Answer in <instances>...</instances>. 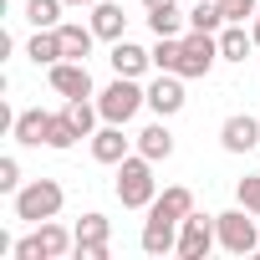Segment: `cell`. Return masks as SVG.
Wrapping results in <instances>:
<instances>
[{
    "label": "cell",
    "instance_id": "obj_1",
    "mask_svg": "<svg viewBox=\"0 0 260 260\" xmlns=\"http://www.w3.org/2000/svg\"><path fill=\"white\" fill-rule=\"evenodd\" d=\"M112 189H117V204H122V209H148V204L158 199L153 158H148V153H127V158L117 164V179H112Z\"/></svg>",
    "mask_w": 260,
    "mask_h": 260
},
{
    "label": "cell",
    "instance_id": "obj_2",
    "mask_svg": "<svg viewBox=\"0 0 260 260\" xmlns=\"http://www.w3.org/2000/svg\"><path fill=\"white\" fill-rule=\"evenodd\" d=\"M148 107V87L138 82V77H112L102 92H97V112H102V122H133L138 112Z\"/></svg>",
    "mask_w": 260,
    "mask_h": 260
},
{
    "label": "cell",
    "instance_id": "obj_3",
    "mask_svg": "<svg viewBox=\"0 0 260 260\" xmlns=\"http://www.w3.org/2000/svg\"><path fill=\"white\" fill-rule=\"evenodd\" d=\"M77 250V230H67L61 219H41L26 240H16V260H61V255H72Z\"/></svg>",
    "mask_w": 260,
    "mask_h": 260
},
{
    "label": "cell",
    "instance_id": "obj_4",
    "mask_svg": "<svg viewBox=\"0 0 260 260\" xmlns=\"http://www.w3.org/2000/svg\"><path fill=\"white\" fill-rule=\"evenodd\" d=\"M61 204H67V189H61L56 179H31V184L16 189V219H26V224L56 219Z\"/></svg>",
    "mask_w": 260,
    "mask_h": 260
},
{
    "label": "cell",
    "instance_id": "obj_5",
    "mask_svg": "<svg viewBox=\"0 0 260 260\" xmlns=\"http://www.w3.org/2000/svg\"><path fill=\"white\" fill-rule=\"evenodd\" d=\"M214 230H219V250L224 255H255L260 250V214H250L245 204L214 214Z\"/></svg>",
    "mask_w": 260,
    "mask_h": 260
},
{
    "label": "cell",
    "instance_id": "obj_6",
    "mask_svg": "<svg viewBox=\"0 0 260 260\" xmlns=\"http://www.w3.org/2000/svg\"><path fill=\"white\" fill-rule=\"evenodd\" d=\"M179 41H184L179 77H184V82H189V77H209V72H214V61H219V36H214V31H194V26H189Z\"/></svg>",
    "mask_w": 260,
    "mask_h": 260
},
{
    "label": "cell",
    "instance_id": "obj_7",
    "mask_svg": "<svg viewBox=\"0 0 260 260\" xmlns=\"http://www.w3.org/2000/svg\"><path fill=\"white\" fill-rule=\"evenodd\" d=\"M72 230H77V250H72L77 260H107V255H112V219H107V214L92 209V214H82Z\"/></svg>",
    "mask_w": 260,
    "mask_h": 260
},
{
    "label": "cell",
    "instance_id": "obj_8",
    "mask_svg": "<svg viewBox=\"0 0 260 260\" xmlns=\"http://www.w3.org/2000/svg\"><path fill=\"white\" fill-rule=\"evenodd\" d=\"M219 245V230H214V214H184V224H179V260H204L209 250Z\"/></svg>",
    "mask_w": 260,
    "mask_h": 260
},
{
    "label": "cell",
    "instance_id": "obj_9",
    "mask_svg": "<svg viewBox=\"0 0 260 260\" xmlns=\"http://www.w3.org/2000/svg\"><path fill=\"white\" fill-rule=\"evenodd\" d=\"M184 77L179 72H158L153 82H148V107H153V117H179L184 112Z\"/></svg>",
    "mask_w": 260,
    "mask_h": 260
},
{
    "label": "cell",
    "instance_id": "obj_10",
    "mask_svg": "<svg viewBox=\"0 0 260 260\" xmlns=\"http://www.w3.org/2000/svg\"><path fill=\"white\" fill-rule=\"evenodd\" d=\"M46 82H51V92L56 97H92V72H87V61H56V67H46Z\"/></svg>",
    "mask_w": 260,
    "mask_h": 260
},
{
    "label": "cell",
    "instance_id": "obj_11",
    "mask_svg": "<svg viewBox=\"0 0 260 260\" xmlns=\"http://www.w3.org/2000/svg\"><path fill=\"white\" fill-rule=\"evenodd\" d=\"M179 224H184V219H169V214H153V209H148L143 235H138L143 255H174V250H179Z\"/></svg>",
    "mask_w": 260,
    "mask_h": 260
},
{
    "label": "cell",
    "instance_id": "obj_12",
    "mask_svg": "<svg viewBox=\"0 0 260 260\" xmlns=\"http://www.w3.org/2000/svg\"><path fill=\"white\" fill-rule=\"evenodd\" d=\"M219 148H224V153H250V148H260V117H250V112L224 117V122H219Z\"/></svg>",
    "mask_w": 260,
    "mask_h": 260
},
{
    "label": "cell",
    "instance_id": "obj_13",
    "mask_svg": "<svg viewBox=\"0 0 260 260\" xmlns=\"http://www.w3.org/2000/svg\"><path fill=\"white\" fill-rule=\"evenodd\" d=\"M133 143L138 138H122V122H102L97 133H92V158L107 164V169H117L127 153H133Z\"/></svg>",
    "mask_w": 260,
    "mask_h": 260
},
{
    "label": "cell",
    "instance_id": "obj_14",
    "mask_svg": "<svg viewBox=\"0 0 260 260\" xmlns=\"http://www.w3.org/2000/svg\"><path fill=\"white\" fill-rule=\"evenodd\" d=\"M107 61H112V72L117 77H143L148 67H153V51H143L138 41H112V51H107Z\"/></svg>",
    "mask_w": 260,
    "mask_h": 260
},
{
    "label": "cell",
    "instance_id": "obj_15",
    "mask_svg": "<svg viewBox=\"0 0 260 260\" xmlns=\"http://www.w3.org/2000/svg\"><path fill=\"white\" fill-rule=\"evenodd\" d=\"M138 153H148L153 164H169V158H174V133H169V117H153L143 133H138Z\"/></svg>",
    "mask_w": 260,
    "mask_h": 260
},
{
    "label": "cell",
    "instance_id": "obj_16",
    "mask_svg": "<svg viewBox=\"0 0 260 260\" xmlns=\"http://www.w3.org/2000/svg\"><path fill=\"white\" fill-rule=\"evenodd\" d=\"M92 31H97V41H122L127 36V16H122L117 0H97L92 6Z\"/></svg>",
    "mask_w": 260,
    "mask_h": 260
},
{
    "label": "cell",
    "instance_id": "obj_17",
    "mask_svg": "<svg viewBox=\"0 0 260 260\" xmlns=\"http://www.w3.org/2000/svg\"><path fill=\"white\" fill-rule=\"evenodd\" d=\"M56 31H61V46H67V56H72V61H87V56H92V46H97L92 21H87V26H82V21H61Z\"/></svg>",
    "mask_w": 260,
    "mask_h": 260
},
{
    "label": "cell",
    "instance_id": "obj_18",
    "mask_svg": "<svg viewBox=\"0 0 260 260\" xmlns=\"http://www.w3.org/2000/svg\"><path fill=\"white\" fill-rule=\"evenodd\" d=\"M26 56H31L36 67H56V61H67V46H61V31H36V36L26 41Z\"/></svg>",
    "mask_w": 260,
    "mask_h": 260
},
{
    "label": "cell",
    "instance_id": "obj_19",
    "mask_svg": "<svg viewBox=\"0 0 260 260\" xmlns=\"http://www.w3.org/2000/svg\"><path fill=\"white\" fill-rule=\"evenodd\" d=\"M11 138H16V143H26V148H41V138H46V112H41V107H26V112H16V122H11Z\"/></svg>",
    "mask_w": 260,
    "mask_h": 260
},
{
    "label": "cell",
    "instance_id": "obj_20",
    "mask_svg": "<svg viewBox=\"0 0 260 260\" xmlns=\"http://www.w3.org/2000/svg\"><path fill=\"white\" fill-rule=\"evenodd\" d=\"M250 51H255V36H250L245 26H235V21H230V26L219 31V61H245Z\"/></svg>",
    "mask_w": 260,
    "mask_h": 260
},
{
    "label": "cell",
    "instance_id": "obj_21",
    "mask_svg": "<svg viewBox=\"0 0 260 260\" xmlns=\"http://www.w3.org/2000/svg\"><path fill=\"white\" fill-rule=\"evenodd\" d=\"M77 138H82V133L72 127V117H67V112H46V138H41V148H56V153H67Z\"/></svg>",
    "mask_w": 260,
    "mask_h": 260
},
{
    "label": "cell",
    "instance_id": "obj_22",
    "mask_svg": "<svg viewBox=\"0 0 260 260\" xmlns=\"http://www.w3.org/2000/svg\"><path fill=\"white\" fill-rule=\"evenodd\" d=\"M148 209H153V214H169V219H184V214H194V194H189L184 184H174V189H164Z\"/></svg>",
    "mask_w": 260,
    "mask_h": 260
},
{
    "label": "cell",
    "instance_id": "obj_23",
    "mask_svg": "<svg viewBox=\"0 0 260 260\" xmlns=\"http://www.w3.org/2000/svg\"><path fill=\"white\" fill-rule=\"evenodd\" d=\"M61 11H67V0H26V21L36 31H56L61 26Z\"/></svg>",
    "mask_w": 260,
    "mask_h": 260
},
{
    "label": "cell",
    "instance_id": "obj_24",
    "mask_svg": "<svg viewBox=\"0 0 260 260\" xmlns=\"http://www.w3.org/2000/svg\"><path fill=\"white\" fill-rule=\"evenodd\" d=\"M61 112L72 117V127H77L82 138H92V133H97V117H102V112H97V102H87V97H67V107H61Z\"/></svg>",
    "mask_w": 260,
    "mask_h": 260
},
{
    "label": "cell",
    "instance_id": "obj_25",
    "mask_svg": "<svg viewBox=\"0 0 260 260\" xmlns=\"http://www.w3.org/2000/svg\"><path fill=\"white\" fill-rule=\"evenodd\" d=\"M189 26L194 31H224V11H219V0H194V11H189Z\"/></svg>",
    "mask_w": 260,
    "mask_h": 260
},
{
    "label": "cell",
    "instance_id": "obj_26",
    "mask_svg": "<svg viewBox=\"0 0 260 260\" xmlns=\"http://www.w3.org/2000/svg\"><path fill=\"white\" fill-rule=\"evenodd\" d=\"M184 26H189V16H179V6L148 11V31H153V36H184Z\"/></svg>",
    "mask_w": 260,
    "mask_h": 260
},
{
    "label": "cell",
    "instance_id": "obj_27",
    "mask_svg": "<svg viewBox=\"0 0 260 260\" xmlns=\"http://www.w3.org/2000/svg\"><path fill=\"white\" fill-rule=\"evenodd\" d=\"M179 56H184V41L179 36H158L153 41V67L158 72H179Z\"/></svg>",
    "mask_w": 260,
    "mask_h": 260
},
{
    "label": "cell",
    "instance_id": "obj_28",
    "mask_svg": "<svg viewBox=\"0 0 260 260\" xmlns=\"http://www.w3.org/2000/svg\"><path fill=\"white\" fill-rule=\"evenodd\" d=\"M219 11H224V26H230V21H235V26H245V21H255L260 0H219Z\"/></svg>",
    "mask_w": 260,
    "mask_h": 260
},
{
    "label": "cell",
    "instance_id": "obj_29",
    "mask_svg": "<svg viewBox=\"0 0 260 260\" xmlns=\"http://www.w3.org/2000/svg\"><path fill=\"white\" fill-rule=\"evenodd\" d=\"M235 199H240L250 214H260V174H245V179L235 184Z\"/></svg>",
    "mask_w": 260,
    "mask_h": 260
},
{
    "label": "cell",
    "instance_id": "obj_30",
    "mask_svg": "<svg viewBox=\"0 0 260 260\" xmlns=\"http://www.w3.org/2000/svg\"><path fill=\"white\" fill-rule=\"evenodd\" d=\"M21 189V164L6 153V158H0V194H16Z\"/></svg>",
    "mask_w": 260,
    "mask_h": 260
},
{
    "label": "cell",
    "instance_id": "obj_31",
    "mask_svg": "<svg viewBox=\"0 0 260 260\" xmlns=\"http://www.w3.org/2000/svg\"><path fill=\"white\" fill-rule=\"evenodd\" d=\"M169 6H179V0H143V11H169Z\"/></svg>",
    "mask_w": 260,
    "mask_h": 260
},
{
    "label": "cell",
    "instance_id": "obj_32",
    "mask_svg": "<svg viewBox=\"0 0 260 260\" xmlns=\"http://www.w3.org/2000/svg\"><path fill=\"white\" fill-rule=\"evenodd\" d=\"M250 36H255V46H260V11H255V21H250Z\"/></svg>",
    "mask_w": 260,
    "mask_h": 260
},
{
    "label": "cell",
    "instance_id": "obj_33",
    "mask_svg": "<svg viewBox=\"0 0 260 260\" xmlns=\"http://www.w3.org/2000/svg\"><path fill=\"white\" fill-rule=\"evenodd\" d=\"M67 6H77V11H82V6H87V11H92V6H97V0H67Z\"/></svg>",
    "mask_w": 260,
    "mask_h": 260
},
{
    "label": "cell",
    "instance_id": "obj_34",
    "mask_svg": "<svg viewBox=\"0 0 260 260\" xmlns=\"http://www.w3.org/2000/svg\"><path fill=\"white\" fill-rule=\"evenodd\" d=\"M255 255H260V250H255Z\"/></svg>",
    "mask_w": 260,
    "mask_h": 260
}]
</instances>
